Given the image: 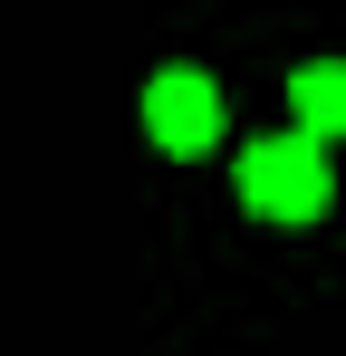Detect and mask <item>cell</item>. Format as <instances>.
Listing matches in <instances>:
<instances>
[{
	"mask_svg": "<svg viewBox=\"0 0 346 356\" xmlns=\"http://www.w3.org/2000/svg\"><path fill=\"white\" fill-rule=\"evenodd\" d=\"M231 193L250 222L270 232H308L327 202H337V145L298 135V125H260L240 154H231Z\"/></svg>",
	"mask_w": 346,
	"mask_h": 356,
	"instance_id": "obj_1",
	"label": "cell"
},
{
	"mask_svg": "<svg viewBox=\"0 0 346 356\" xmlns=\"http://www.w3.org/2000/svg\"><path fill=\"white\" fill-rule=\"evenodd\" d=\"M288 125L318 135V145H346V58H298L288 67Z\"/></svg>",
	"mask_w": 346,
	"mask_h": 356,
	"instance_id": "obj_3",
	"label": "cell"
},
{
	"mask_svg": "<svg viewBox=\"0 0 346 356\" xmlns=\"http://www.w3.org/2000/svg\"><path fill=\"white\" fill-rule=\"evenodd\" d=\"M145 135H154V154H222V135H231V97H222V77L212 67H192V58H164L154 77H145Z\"/></svg>",
	"mask_w": 346,
	"mask_h": 356,
	"instance_id": "obj_2",
	"label": "cell"
}]
</instances>
